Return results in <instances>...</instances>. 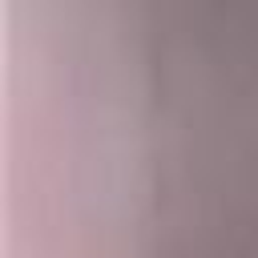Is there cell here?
Here are the masks:
<instances>
[]
</instances>
